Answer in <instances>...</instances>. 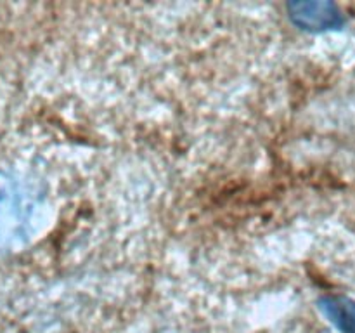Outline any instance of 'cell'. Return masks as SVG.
I'll use <instances>...</instances> for the list:
<instances>
[{
    "label": "cell",
    "mask_w": 355,
    "mask_h": 333,
    "mask_svg": "<svg viewBox=\"0 0 355 333\" xmlns=\"http://www.w3.org/2000/svg\"><path fill=\"white\" fill-rule=\"evenodd\" d=\"M340 312V325L345 330L347 333H355V304H350V302H345V304L338 305Z\"/></svg>",
    "instance_id": "6da1fadb"
}]
</instances>
